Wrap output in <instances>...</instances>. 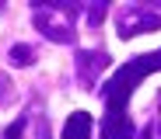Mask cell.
I'll list each match as a JSON object with an SVG mask.
<instances>
[{"mask_svg": "<svg viewBox=\"0 0 161 139\" xmlns=\"http://www.w3.org/2000/svg\"><path fill=\"white\" fill-rule=\"evenodd\" d=\"M63 139H91V118L84 115V111L70 115V122L63 129Z\"/></svg>", "mask_w": 161, "mask_h": 139, "instance_id": "1", "label": "cell"}, {"mask_svg": "<svg viewBox=\"0 0 161 139\" xmlns=\"http://www.w3.org/2000/svg\"><path fill=\"white\" fill-rule=\"evenodd\" d=\"M21 136H25V122L18 118V122H11V125H7V132H4V139H21Z\"/></svg>", "mask_w": 161, "mask_h": 139, "instance_id": "3", "label": "cell"}, {"mask_svg": "<svg viewBox=\"0 0 161 139\" xmlns=\"http://www.w3.org/2000/svg\"><path fill=\"white\" fill-rule=\"evenodd\" d=\"M7 101H11V80L0 73V104H7Z\"/></svg>", "mask_w": 161, "mask_h": 139, "instance_id": "4", "label": "cell"}, {"mask_svg": "<svg viewBox=\"0 0 161 139\" xmlns=\"http://www.w3.org/2000/svg\"><path fill=\"white\" fill-rule=\"evenodd\" d=\"M11 59H14V63H21V66H28V63H32V49L14 45V49H11Z\"/></svg>", "mask_w": 161, "mask_h": 139, "instance_id": "2", "label": "cell"}]
</instances>
